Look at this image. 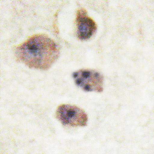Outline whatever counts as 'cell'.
Listing matches in <instances>:
<instances>
[{
    "label": "cell",
    "mask_w": 154,
    "mask_h": 154,
    "mask_svg": "<svg viewBox=\"0 0 154 154\" xmlns=\"http://www.w3.org/2000/svg\"><path fill=\"white\" fill-rule=\"evenodd\" d=\"M14 53L17 60L29 68L47 70L58 58L60 50L53 39L45 34H39L18 46Z\"/></svg>",
    "instance_id": "cell-1"
},
{
    "label": "cell",
    "mask_w": 154,
    "mask_h": 154,
    "mask_svg": "<svg viewBox=\"0 0 154 154\" xmlns=\"http://www.w3.org/2000/svg\"><path fill=\"white\" fill-rule=\"evenodd\" d=\"M56 118L63 125L71 127L85 126L88 122L87 115L83 109L75 105L62 104L56 111Z\"/></svg>",
    "instance_id": "cell-2"
},
{
    "label": "cell",
    "mask_w": 154,
    "mask_h": 154,
    "mask_svg": "<svg viewBox=\"0 0 154 154\" xmlns=\"http://www.w3.org/2000/svg\"><path fill=\"white\" fill-rule=\"evenodd\" d=\"M72 77L77 86L85 91L101 93L103 90V76L95 70L80 69Z\"/></svg>",
    "instance_id": "cell-3"
},
{
    "label": "cell",
    "mask_w": 154,
    "mask_h": 154,
    "mask_svg": "<svg viewBox=\"0 0 154 154\" xmlns=\"http://www.w3.org/2000/svg\"><path fill=\"white\" fill-rule=\"evenodd\" d=\"M75 21L77 36L81 40L89 39L97 30L95 22L89 17L86 10L84 8L78 10Z\"/></svg>",
    "instance_id": "cell-4"
}]
</instances>
